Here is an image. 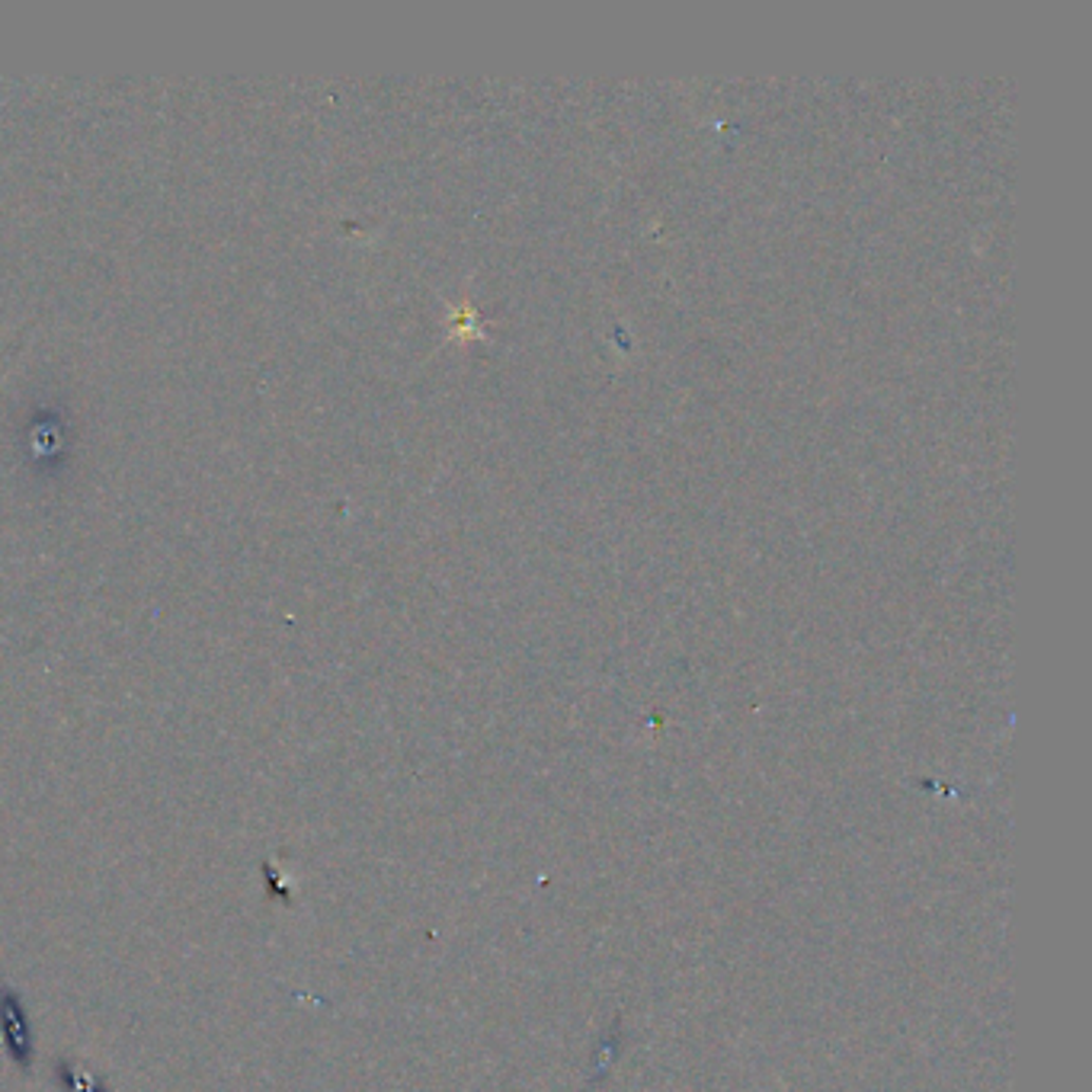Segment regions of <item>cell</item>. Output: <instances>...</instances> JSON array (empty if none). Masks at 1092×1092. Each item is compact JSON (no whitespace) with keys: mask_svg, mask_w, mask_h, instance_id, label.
Returning <instances> with one entry per match:
<instances>
[{"mask_svg":"<svg viewBox=\"0 0 1092 1092\" xmlns=\"http://www.w3.org/2000/svg\"><path fill=\"white\" fill-rule=\"evenodd\" d=\"M0 1038H4V1048L11 1060L17 1063V1070L30 1073L36 1063V1035L26 1016L23 994L11 984H0Z\"/></svg>","mask_w":1092,"mask_h":1092,"instance_id":"6da1fadb","label":"cell"},{"mask_svg":"<svg viewBox=\"0 0 1092 1092\" xmlns=\"http://www.w3.org/2000/svg\"><path fill=\"white\" fill-rule=\"evenodd\" d=\"M55 1079H58L61 1092H113L109 1089V1079L99 1070H93L84 1060H71V1057H61L55 1063Z\"/></svg>","mask_w":1092,"mask_h":1092,"instance_id":"7a4b0ae2","label":"cell"},{"mask_svg":"<svg viewBox=\"0 0 1092 1092\" xmlns=\"http://www.w3.org/2000/svg\"><path fill=\"white\" fill-rule=\"evenodd\" d=\"M263 882H266L270 897H276L279 904H292V897H295V885H292V878H289V875H282V871L276 868V862H266V865H263Z\"/></svg>","mask_w":1092,"mask_h":1092,"instance_id":"3957f363","label":"cell"}]
</instances>
